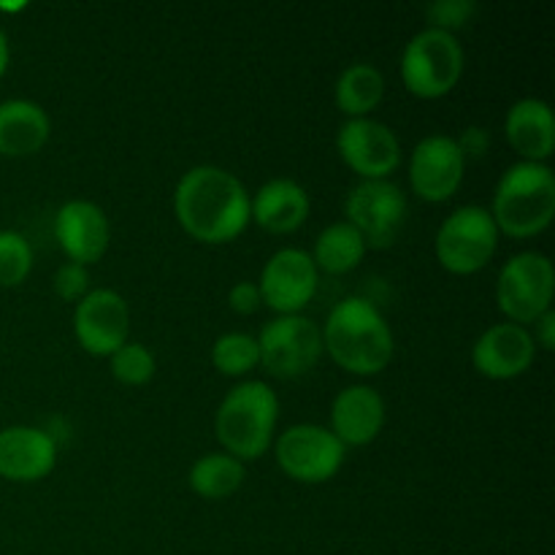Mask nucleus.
<instances>
[{
  "instance_id": "nucleus-1",
  "label": "nucleus",
  "mask_w": 555,
  "mask_h": 555,
  "mask_svg": "<svg viewBox=\"0 0 555 555\" xmlns=\"http://www.w3.org/2000/svg\"><path fill=\"white\" fill-rule=\"evenodd\" d=\"M173 211L184 231L206 244L236 238L249 222V193L236 173L220 166H193L173 190Z\"/></svg>"
},
{
  "instance_id": "nucleus-2",
  "label": "nucleus",
  "mask_w": 555,
  "mask_h": 555,
  "mask_svg": "<svg viewBox=\"0 0 555 555\" xmlns=\"http://www.w3.org/2000/svg\"><path fill=\"white\" fill-rule=\"evenodd\" d=\"M323 350L352 374H377L393 358V331L366 298H345L320 328Z\"/></svg>"
},
{
  "instance_id": "nucleus-3",
  "label": "nucleus",
  "mask_w": 555,
  "mask_h": 555,
  "mask_svg": "<svg viewBox=\"0 0 555 555\" xmlns=\"http://www.w3.org/2000/svg\"><path fill=\"white\" fill-rule=\"evenodd\" d=\"M555 215V173L547 163H513L493 193L491 217L499 231L529 238L545 231Z\"/></svg>"
},
{
  "instance_id": "nucleus-4",
  "label": "nucleus",
  "mask_w": 555,
  "mask_h": 555,
  "mask_svg": "<svg viewBox=\"0 0 555 555\" xmlns=\"http://www.w3.org/2000/svg\"><path fill=\"white\" fill-rule=\"evenodd\" d=\"M280 421V399L260 379L231 388L215 415V431L225 453L238 461H255L274 442V428Z\"/></svg>"
},
{
  "instance_id": "nucleus-5",
  "label": "nucleus",
  "mask_w": 555,
  "mask_h": 555,
  "mask_svg": "<svg viewBox=\"0 0 555 555\" xmlns=\"http://www.w3.org/2000/svg\"><path fill=\"white\" fill-rule=\"evenodd\" d=\"M464 74V49L455 33L423 27L401 54V79L417 98H442Z\"/></svg>"
},
{
  "instance_id": "nucleus-6",
  "label": "nucleus",
  "mask_w": 555,
  "mask_h": 555,
  "mask_svg": "<svg viewBox=\"0 0 555 555\" xmlns=\"http://www.w3.org/2000/svg\"><path fill=\"white\" fill-rule=\"evenodd\" d=\"M553 293L555 269L551 258L534 249L513 255L499 271L496 301L509 323H534L542 312L551 309Z\"/></svg>"
},
{
  "instance_id": "nucleus-7",
  "label": "nucleus",
  "mask_w": 555,
  "mask_h": 555,
  "mask_svg": "<svg viewBox=\"0 0 555 555\" xmlns=\"http://www.w3.org/2000/svg\"><path fill=\"white\" fill-rule=\"evenodd\" d=\"M437 258L453 274H475L499 247V228L486 206H461L437 231Z\"/></svg>"
},
{
  "instance_id": "nucleus-8",
  "label": "nucleus",
  "mask_w": 555,
  "mask_h": 555,
  "mask_svg": "<svg viewBox=\"0 0 555 555\" xmlns=\"http://www.w3.org/2000/svg\"><path fill=\"white\" fill-rule=\"evenodd\" d=\"M258 352L274 377H301L323 356V334L307 314H280L260 328Z\"/></svg>"
},
{
  "instance_id": "nucleus-9",
  "label": "nucleus",
  "mask_w": 555,
  "mask_h": 555,
  "mask_svg": "<svg viewBox=\"0 0 555 555\" xmlns=\"http://www.w3.org/2000/svg\"><path fill=\"white\" fill-rule=\"evenodd\" d=\"M345 211L366 247H390L406 220V198L390 179H361L347 195Z\"/></svg>"
},
{
  "instance_id": "nucleus-10",
  "label": "nucleus",
  "mask_w": 555,
  "mask_h": 555,
  "mask_svg": "<svg viewBox=\"0 0 555 555\" xmlns=\"http://www.w3.org/2000/svg\"><path fill=\"white\" fill-rule=\"evenodd\" d=\"M345 444L331 428L314 423H298L280 434L274 444L282 472L298 482H325L345 464Z\"/></svg>"
},
{
  "instance_id": "nucleus-11",
  "label": "nucleus",
  "mask_w": 555,
  "mask_h": 555,
  "mask_svg": "<svg viewBox=\"0 0 555 555\" xmlns=\"http://www.w3.org/2000/svg\"><path fill=\"white\" fill-rule=\"evenodd\" d=\"M266 307L280 314H301L318 293V266L298 247H282L266 260L258 282Z\"/></svg>"
},
{
  "instance_id": "nucleus-12",
  "label": "nucleus",
  "mask_w": 555,
  "mask_h": 555,
  "mask_svg": "<svg viewBox=\"0 0 555 555\" xmlns=\"http://www.w3.org/2000/svg\"><path fill=\"white\" fill-rule=\"evenodd\" d=\"M341 160L361 179H388L401 163V144L393 130L372 117H352L336 133Z\"/></svg>"
},
{
  "instance_id": "nucleus-13",
  "label": "nucleus",
  "mask_w": 555,
  "mask_h": 555,
  "mask_svg": "<svg viewBox=\"0 0 555 555\" xmlns=\"http://www.w3.org/2000/svg\"><path fill=\"white\" fill-rule=\"evenodd\" d=\"M128 301L112 287H95L74 309V334L90 356H112L128 341Z\"/></svg>"
},
{
  "instance_id": "nucleus-14",
  "label": "nucleus",
  "mask_w": 555,
  "mask_h": 555,
  "mask_svg": "<svg viewBox=\"0 0 555 555\" xmlns=\"http://www.w3.org/2000/svg\"><path fill=\"white\" fill-rule=\"evenodd\" d=\"M466 157L459 141L448 133H434L417 141L410 157V184L423 201H448L464 182Z\"/></svg>"
},
{
  "instance_id": "nucleus-15",
  "label": "nucleus",
  "mask_w": 555,
  "mask_h": 555,
  "mask_svg": "<svg viewBox=\"0 0 555 555\" xmlns=\"http://www.w3.org/2000/svg\"><path fill=\"white\" fill-rule=\"evenodd\" d=\"M537 341L526 325L496 323L477 336L472 347V363L482 377L513 379L534 363Z\"/></svg>"
},
{
  "instance_id": "nucleus-16",
  "label": "nucleus",
  "mask_w": 555,
  "mask_h": 555,
  "mask_svg": "<svg viewBox=\"0 0 555 555\" xmlns=\"http://www.w3.org/2000/svg\"><path fill=\"white\" fill-rule=\"evenodd\" d=\"M54 236L74 263L87 266L103 258L108 238H112V228H108L106 211L95 201L74 198L65 201L57 209Z\"/></svg>"
},
{
  "instance_id": "nucleus-17",
  "label": "nucleus",
  "mask_w": 555,
  "mask_h": 555,
  "mask_svg": "<svg viewBox=\"0 0 555 555\" xmlns=\"http://www.w3.org/2000/svg\"><path fill=\"white\" fill-rule=\"evenodd\" d=\"M57 464V444L33 426H9L0 431V477L11 482H36Z\"/></svg>"
},
{
  "instance_id": "nucleus-18",
  "label": "nucleus",
  "mask_w": 555,
  "mask_h": 555,
  "mask_svg": "<svg viewBox=\"0 0 555 555\" xmlns=\"http://www.w3.org/2000/svg\"><path fill=\"white\" fill-rule=\"evenodd\" d=\"M385 426V401L369 385H350L339 390L331 404V434L341 444L361 448L374 442Z\"/></svg>"
},
{
  "instance_id": "nucleus-19",
  "label": "nucleus",
  "mask_w": 555,
  "mask_h": 555,
  "mask_svg": "<svg viewBox=\"0 0 555 555\" xmlns=\"http://www.w3.org/2000/svg\"><path fill=\"white\" fill-rule=\"evenodd\" d=\"M509 146L529 163H545L555 150V117L542 98H520L504 119Z\"/></svg>"
},
{
  "instance_id": "nucleus-20",
  "label": "nucleus",
  "mask_w": 555,
  "mask_h": 555,
  "mask_svg": "<svg viewBox=\"0 0 555 555\" xmlns=\"http://www.w3.org/2000/svg\"><path fill=\"white\" fill-rule=\"evenodd\" d=\"M249 217L269 233H293L309 217V195L296 179L276 177L249 198Z\"/></svg>"
},
{
  "instance_id": "nucleus-21",
  "label": "nucleus",
  "mask_w": 555,
  "mask_h": 555,
  "mask_svg": "<svg viewBox=\"0 0 555 555\" xmlns=\"http://www.w3.org/2000/svg\"><path fill=\"white\" fill-rule=\"evenodd\" d=\"M49 139V114L38 103L11 98L0 103V155L25 157Z\"/></svg>"
},
{
  "instance_id": "nucleus-22",
  "label": "nucleus",
  "mask_w": 555,
  "mask_h": 555,
  "mask_svg": "<svg viewBox=\"0 0 555 555\" xmlns=\"http://www.w3.org/2000/svg\"><path fill=\"white\" fill-rule=\"evenodd\" d=\"M385 95V76L372 63H352L336 79V106L352 117H366Z\"/></svg>"
},
{
  "instance_id": "nucleus-23",
  "label": "nucleus",
  "mask_w": 555,
  "mask_h": 555,
  "mask_svg": "<svg viewBox=\"0 0 555 555\" xmlns=\"http://www.w3.org/2000/svg\"><path fill=\"white\" fill-rule=\"evenodd\" d=\"M366 255V242L361 233L350 225L347 220L331 222L320 231L318 242H314L312 260L318 269L328 271V274H347L356 269Z\"/></svg>"
},
{
  "instance_id": "nucleus-24",
  "label": "nucleus",
  "mask_w": 555,
  "mask_h": 555,
  "mask_svg": "<svg viewBox=\"0 0 555 555\" xmlns=\"http://www.w3.org/2000/svg\"><path fill=\"white\" fill-rule=\"evenodd\" d=\"M244 475V461L233 459L231 453H206L190 466L188 482L198 496L225 499L242 488Z\"/></svg>"
},
{
  "instance_id": "nucleus-25",
  "label": "nucleus",
  "mask_w": 555,
  "mask_h": 555,
  "mask_svg": "<svg viewBox=\"0 0 555 555\" xmlns=\"http://www.w3.org/2000/svg\"><path fill=\"white\" fill-rule=\"evenodd\" d=\"M211 363L228 377L247 374L260 363L258 339L244 331H228V334L217 336V341L211 345Z\"/></svg>"
},
{
  "instance_id": "nucleus-26",
  "label": "nucleus",
  "mask_w": 555,
  "mask_h": 555,
  "mask_svg": "<svg viewBox=\"0 0 555 555\" xmlns=\"http://www.w3.org/2000/svg\"><path fill=\"white\" fill-rule=\"evenodd\" d=\"M33 269V247L22 233L0 231V287L25 282Z\"/></svg>"
},
{
  "instance_id": "nucleus-27",
  "label": "nucleus",
  "mask_w": 555,
  "mask_h": 555,
  "mask_svg": "<svg viewBox=\"0 0 555 555\" xmlns=\"http://www.w3.org/2000/svg\"><path fill=\"white\" fill-rule=\"evenodd\" d=\"M108 358H112V374L125 385H144L155 374V356L141 341H125Z\"/></svg>"
},
{
  "instance_id": "nucleus-28",
  "label": "nucleus",
  "mask_w": 555,
  "mask_h": 555,
  "mask_svg": "<svg viewBox=\"0 0 555 555\" xmlns=\"http://www.w3.org/2000/svg\"><path fill=\"white\" fill-rule=\"evenodd\" d=\"M475 11H477L475 0H437V3H431L426 9L428 22H431L428 27L453 33L455 27L466 25V22L475 16Z\"/></svg>"
},
{
  "instance_id": "nucleus-29",
  "label": "nucleus",
  "mask_w": 555,
  "mask_h": 555,
  "mask_svg": "<svg viewBox=\"0 0 555 555\" xmlns=\"http://www.w3.org/2000/svg\"><path fill=\"white\" fill-rule=\"evenodd\" d=\"M87 291H90L87 266L68 260V263H63L54 271V293L60 298H65V301H79V298L87 296Z\"/></svg>"
},
{
  "instance_id": "nucleus-30",
  "label": "nucleus",
  "mask_w": 555,
  "mask_h": 555,
  "mask_svg": "<svg viewBox=\"0 0 555 555\" xmlns=\"http://www.w3.org/2000/svg\"><path fill=\"white\" fill-rule=\"evenodd\" d=\"M228 304H231L233 312L238 314H255L260 309V304H263V298H260V291H258V282H236V285L231 287V293H228Z\"/></svg>"
},
{
  "instance_id": "nucleus-31",
  "label": "nucleus",
  "mask_w": 555,
  "mask_h": 555,
  "mask_svg": "<svg viewBox=\"0 0 555 555\" xmlns=\"http://www.w3.org/2000/svg\"><path fill=\"white\" fill-rule=\"evenodd\" d=\"M534 328H537V334H531V336H534L537 345H540L542 350H553V347H555V312H553V307L547 309V312H542L540 318L534 320Z\"/></svg>"
},
{
  "instance_id": "nucleus-32",
  "label": "nucleus",
  "mask_w": 555,
  "mask_h": 555,
  "mask_svg": "<svg viewBox=\"0 0 555 555\" xmlns=\"http://www.w3.org/2000/svg\"><path fill=\"white\" fill-rule=\"evenodd\" d=\"M455 141H459L464 157L482 155V152H486V146H488V135H486V130H482V128H469L464 135H461V139H455Z\"/></svg>"
},
{
  "instance_id": "nucleus-33",
  "label": "nucleus",
  "mask_w": 555,
  "mask_h": 555,
  "mask_svg": "<svg viewBox=\"0 0 555 555\" xmlns=\"http://www.w3.org/2000/svg\"><path fill=\"white\" fill-rule=\"evenodd\" d=\"M5 65H9V38H5L3 27H0V76H3Z\"/></svg>"
}]
</instances>
